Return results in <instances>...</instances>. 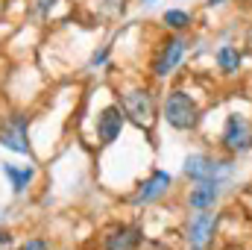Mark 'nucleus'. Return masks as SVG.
<instances>
[{"label":"nucleus","mask_w":252,"mask_h":250,"mask_svg":"<svg viewBox=\"0 0 252 250\" xmlns=\"http://www.w3.org/2000/svg\"><path fill=\"white\" fill-rule=\"evenodd\" d=\"M21 250H47V242H44V239H30Z\"/></svg>","instance_id":"nucleus-18"},{"label":"nucleus","mask_w":252,"mask_h":250,"mask_svg":"<svg viewBox=\"0 0 252 250\" xmlns=\"http://www.w3.org/2000/svg\"><path fill=\"white\" fill-rule=\"evenodd\" d=\"M161 118L164 124L176 132H190L196 129L199 121H202V109L196 103V97L188 94L185 88H170L164 103H161Z\"/></svg>","instance_id":"nucleus-1"},{"label":"nucleus","mask_w":252,"mask_h":250,"mask_svg":"<svg viewBox=\"0 0 252 250\" xmlns=\"http://www.w3.org/2000/svg\"><path fill=\"white\" fill-rule=\"evenodd\" d=\"M109 56H112V44H103L100 50H94V53H91V59H88V71L103 68V65L109 62Z\"/></svg>","instance_id":"nucleus-15"},{"label":"nucleus","mask_w":252,"mask_h":250,"mask_svg":"<svg viewBox=\"0 0 252 250\" xmlns=\"http://www.w3.org/2000/svg\"><path fill=\"white\" fill-rule=\"evenodd\" d=\"M56 3H59V0H35L32 6H35V15H41V18H47V15H50V9H53Z\"/></svg>","instance_id":"nucleus-16"},{"label":"nucleus","mask_w":252,"mask_h":250,"mask_svg":"<svg viewBox=\"0 0 252 250\" xmlns=\"http://www.w3.org/2000/svg\"><path fill=\"white\" fill-rule=\"evenodd\" d=\"M182 174L190 183H229L235 177V159L232 156H208V153H188L182 162Z\"/></svg>","instance_id":"nucleus-2"},{"label":"nucleus","mask_w":252,"mask_h":250,"mask_svg":"<svg viewBox=\"0 0 252 250\" xmlns=\"http://www.w3.org/2000/svg\"><path fill=\"white\" fill-rule=\"evenodd\" d=\"M188 50H190L188 33H167V36L161 39V44L156 47V56H153V65H150L153 77H156V80L173 77V74L179 71V65L185 62Z\"/></svg>","instance_id":"nucleus-3"},{"label":"nucleus","mask_w":252,"mask_h":250,"mask_svg":"<svg viewBox=\"0 0 252 250\" xmlns=\"http://www.w3.org/2000/svg\"><path fill=\"white\" fill-rule=\"evenodd\" d=\"M220 150L232 159L244 156L252 150V118H247L244 112H229L223 129H220Z\"/></svg>","instance_id":"nucleus-4"},{"label":"nucleus","mask_w":252,"mask_h":250,"mask_svg":"<svg viewBox=\"0 0 252 250\" xmlns=\"http://www.w3.org/2000/svg\"><path fill=\"white\" fill-rule=\"evenodd\" d=\"M161 24H164L167 33H190L193 24H196V15L185 6H167L161 12Z\"/></svg>","instance_id":"nucleus-13"},{"label":"nucleus","mask_w":252,"mask_h":250,"mask_svg":"<svg viewBox=\"0 0 252 250\" xmlns=\"http://www.w3.org/2000/svg\"><path fill=\"white\" fill-rule=\"evenodd\" d=\"M121 109H124L126 121H132L141 129H150L156 115H158V103H156L153 88H141V85L121 94Z\"/></svg>","instance_id":"nucleus-5"},{"label":"nucleus","mask_w":252,"mask_h":250,"mask_svg":"<svg viewBox=\"0 0 252 250\" xmlns=\"http://www.w3.org/2000/svg\"><path fill=\"white\" fill-rule=\"evenodd\" d=\"M124 124H126V115L121 109V103H109L97 112V121H94V129H97V141L103 147L115 144L124 132Z\"/></svg>","instance_id":"nucleus-8"},{"label":"nucleus","mask_w":252,"mask_h":250,"mask_svg":"<svg viewBox=\"0 0 252 250\" xmlns=\"http://www.w3.org/2000/svg\"><path fill=\"white\" fill-rule=\"evenodd\" d=\"M173 186V174L170 171H161V168H156L141 186L138 191L132 194V206H150V203H156V200H161L167 191Z\"/></svg>","instance_id":"nucleus-9"},{"label":"nucleus","mask_w":252,"mask_h":250,"mask_svg":"<svg viewBox=\"0 0 252 250\" xmlns=\"http://www.w3.org/2000/svg\"><path fill=\"white\" fill-rule=\"evenodd\" d=\"M144 242V230L141 224H121L112 233H106L103 250H138Z\"/></svg>","instance_id":"nucleus-11"},{"label":"nucleus","mask_w":252,"mask_h":250,"mask_svg":"<svg viewBox=\"0 0 252 250\" xmlns=\"http://www.w3.org/2000/svg\"><path fill=\"white\" fill-rule=\"evenodd\" d=\"M141 3H144V0H141Z\"/></svg>","instance_id":"nucleus-22"},{"label":"nucleus","mask_w":252,"mask_h":250,"mask_svg":"<svg viewBox=\"0 0 252 250\" xmlns=\"http://www.w3.org/2000/svg\"><path fill=\"white\" fill-rule=\"evenodd\" d=\"M12 245H15V236L9 230H0V250H9Z\"/></svg>","instance_id":"nucleus-17"},{"label":"nucleus","mask_w":252,"mask_h":250,"mask_svg":"<svg viewBox=\"0 0 252 250\" xmlns=\"http://www.w3.org/2000/svg\"><path fill=\"white\" fill-rule=\"evenodd\" d=\"M217 224H220V215L214 209L208 212H190L188 224H185V242L190 250H205L211 245V239L217 236Z\"/></svg>","instance_id":"nucleus-6"},{"label":"nucleus","mask_w":252,"mask_h":250,"mask_svg":"<svg viewBox=\"0 0 252 250\" xmlns=\"http://www.w3.org/2000/svg\"><path fill=\"white\" fill-rule=\"evenodd\" d=\"M3 177L9 180V188L15 194H24L30 183L35 180V168L32 165H15V162H3Z\"/></svg>","instance_id":"nucleus-14"},{"label":"nucleus","mask_w":252,"mask_h":250,"mask_svg":"<svg viewBox=\"0 0 252 250\" xmlns=\"http://www.w3.org/2000/svg\"><path fill=\"white\" fill-rule=\"evenodd\" d=\"M214 65H217V71H220L223 77H235V74L244 68V50H241L235 42H223V44H217V50H214Z\"/></svg>","instance_id":"nucleus-12"},{"label":"nucleus","mask_w":252,"mask_h":250,"mask_svg":"<svg viewBox=\"0 0 252 250\" xmlns=\"http://www.w3.org/2000/svg\"><path fill=\"white\" fill-rule=\"evenodd\" d=\"M156 3H158V0H144V6H156Z\"/></svg>","instance_id":"nucleus-21"},{"label":"nucleus","mask_w":252,"mask_h":250,"mask_svg":"<svg viewBox=\"0 0 252 250\" xmlns=\"http://www.w3.org/2000/svg\"><path fill=\"white\" fill-rule=\"evenodd\" d=\"M0 144L12 153H24L30 156L32 147H30V118L27 115H12L0 124Z\"/></svg>","instance_id":"nucleus-7"},{"label":"nucleus","mask_w":252,"mask_h":250,"mask_svg":"<svg viewBox=\"0 0 252 250\" xmlns=\"http://www.w3.org/2000/svg\"><path fill=\"white\" fill-rule=\"evenodd\" d=\"M244 47H247V50L252 53V24L247 27V36H244Z\"/></svg>","instance_id":"nucleus-19"},{"label":"nucleus","mask_w":252,"mask_h":250,"mask_svg":"<svg viewBox=\"0 0 252 250\" xmlns=\"http://www.w3.org/2000/svg\"><path fill=\"white\" fill-rule=\"evenodd\" d=\"M223 3H229V0H205L202 6H205V9H220Z\"/></svg>","instance_id":"nucleus-20"},{"label":"nucleus","mask_w":252,"mask_h":250,"mask_svg":"<svg viewBox=\"0 0 252 250\" xmlns=\"http://www.w3.org/2000/svg\"><path fill=\"white\" fill-rule=\"evenodd\" d=\"M223 188L226 183H217V180H208V183H193V188L188 191V209L190 212H208L220 203L223 197Z\"/></svg>","instance_id":"nucleus-10"}]
</instances>
